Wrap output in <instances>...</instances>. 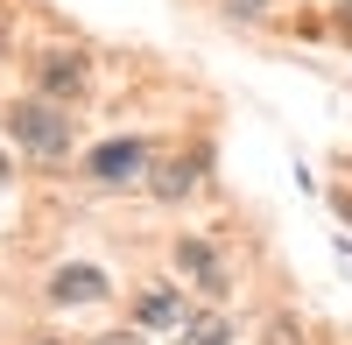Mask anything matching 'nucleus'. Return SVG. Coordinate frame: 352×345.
Segmentation results:
<instances>
[{
  "label": "nucleus",
  "instance_id": "obj_1",
  "mask_svg": "<svg viewBox=\"0 0 352 345\" xmlns=\"http://www.w3.org/2000/svg\"><path fill=\"white\" fill-rule=\"evenodd\" d=\"M8 134L21 141L28 155H43V162H56L71 148V120H64V106L56 99H21L14 113H8Z\"/></svg>",
  "mask_w": 352,
  "mask_h": 345
},
{
  "label": "nucleus",
  "instance_id": "obj_10",
  "mask_svg": "<svg viewBox=\"0 0 352 345\" xmlns=\"http://www.w3.org/2000/svg\"><path fill=\"white\" fill-rule=\"evenodd\" d=\"M99 345H134V338H99Z\"/></svg>",
  "mask_w": 352,
  "mask_h": 345
},
{
  "label": "nucleus",
  "instance_id": "obj_2",
  "mask_svg": "<svg viewBox=\"0 0 352 345\" xmlns=\"http://www.w3.org/2000/svg\"><path fill=\"white\" fill-rule=\"evenodd\" d=\"M92 169L99 183H134L141 169H148V148H141V141H106V148H92Z\"/></svg>",
  "mask_w": 352,
  "mask_h": 345
},
{
  "label": "nucleus",
  "instance_id": "obj_11",
  "mask_svg": "<svg viewBox=\"0 0 352 345\" xmlns=\"http://www.w3.org/2000/svg\"><path fill=\"white\" fill-rule=\"evenodd\" d=\"M36 345H64V338H36Z\"/></svg>",
  "mask_w": 352,
  "mask_h": 345
},
{
  "label": "nucleus",
  "instance_id": "obj_6",
  "mask_svg": "<svg viewBox=\"0 0 352 345\" xmlns=\"http://www.w3.org/2000/svg\"><path fill=\"white\" fill-rule=\"evenodd\" d=\"M190 183H197V162H162V169H155V183H148V190L162 197V205H176V197H184Z\"/></svg>",
  "mask_w": 352,
  "mask_h": 345
},
{
  "label": "nucleus",
  "instance_id": "obj_3",
  "mask_svg": "<svg viewBox=\"0 0 352 345\" xmlns=\"http://www.w3.org/2000/svg\"><path fill=\"white\" fill-rule=\"evenodd\" d=\"M176 268H184L204 296H226V268H219V254L204 247V240H176Z\"/></svg>",
  "mask_w": 352,
  "mask_h": 345
},
{
  "label": "nucleus",
  "instance_id": "obj_12",
  "mask_svg": "<svg viewBox=\"0 0 352 345\" xmlns=\"http://www.w3.org/2000/svg\"><path fill=\"white\" fill-rule=\"evenodd\" d=\"M345 254H352V247H345Z\"/></svg>",
  "mask_w": 352,
  "mask_h": 345
},
{
  "label": "nucleus",
  "instance_id": "obj_5",
  "mask_svg": "<svg viewBox=\"0 0 352 345\" xmlns=\"http://www.w3.org/2000/svg\"><path fill=\"white\" fill-rule=\"evenodd\" d=\"M78 85H85V56H71V49L43 56V92H50V99H71Z\"/></svg>",
  "mask_w": 352,
  "mask_h": 345
},
{
  "label": "nucleus",
  "instance_id": "obj_7",
  "mask_svg": "<svg viewBox=\"0 0 352 345\" xmlns=\"http://www.w3.org/2000/svg\"><path fill=\"white\" fill-rule=\"evenodd\" d=\"M232 338V324L219 318V310H204V318H190V331H184V345H226Z\"/></svg>",
  "mask_w": 352,
  "mask_h": 345
},
{
  "label": "nucleus",
  "instance_id": "obj_9",
  "mask_svg": "<svg viewBox=\"0 0 352 345\" xmlns=\"http://www.w3.org/2000/svg\"><path fill=\"white\" fill-rule=\"evenodd\" d=\"M268 345H296V324H289V318H275V324H268Z\"/></svg>",
  "mask_w": 352,
  "mask_h": 345
},
{
  "label": "nucleus",
  "instance_id": "obj_4",
  "mask_svg": "<svg viewBox=\"0 0 352 345\" xmlns=\"http://www.w3.org/2000/svg\"><path fill=\"white\" fill-rule=\"evenodd\" d=\"M92 296H106V275L99 268H56L50 303H92Z\"/></svg>",
  "mask_w": 352,
  "mask_h": 345
},
{
  "label": "nucleus",
  "instance_id": "obj_8",
  "mask_svg": "<svg viewBox=\"0 0 352 345\" xmlns=\"http://www.w3.org/2000/svg\"><path fill=\"white\" fill-rule=\"evenodd\" d=\"M184 318V303H176L169 289H155V296H141V324H176Z\"/></svg>",
  "mask_w": 352,
  "mask_h": 345
}]
</instances>
